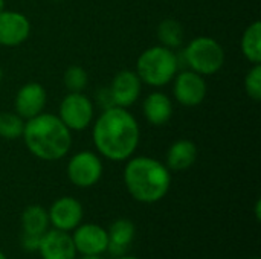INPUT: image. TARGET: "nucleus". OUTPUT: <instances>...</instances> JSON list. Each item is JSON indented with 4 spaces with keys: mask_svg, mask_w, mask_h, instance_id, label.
I'll return each instance as SVG.
<instances>
[{
    "mask_svg": "<svg viewBox=\"0 0 261 259\" xmlns=\"http://www.w3.org/2000/svg\"><path fill=\"white\" fill-rule=\"evenodd\" d=\"M93 145L104 159L112 162L128 160L141 139V130L136 118L122 107H109L102 110L92 130Z\"/></svg>",
    "mask_w": 261,
    "mask_h": 259,
    "instance_id": "1",
    "label": "nucleus"
},
{
    "mask_svg": "<svg viewBox=\"0 0 261 259\" xmlns=\"http://www.w3.org/2000/svg\"><path fill=\"white\" fill-rule=\"evenodd\" d=\"M21 139L28 151L44 162L63 159L72 147V131L58 116L44 111L24 121Z\"/></svg>",
    "mask_w": 261,
    "mask_h": 259,
    "instance_id": "2",
    "label": "nucleus"
},
{
    "mask_svg": "<svg viewBox=\"0 0 261 259\" xmlns=\"http://www.w3.org/2000/svg\"><path fill=\"white\" fill-rule=\"evenodd\" d=\"M124 185L136 202L144 205L158 203L170 191L171 171L158 159L130 157L124 168Z\"/></svg>",
    "mask_w": 261,
    "mask_h": 259,
    "instance_id": "3",
    "label": "nucleus"
},
{
    "mask_svg": "<svg viewBox=\"0 0 261 259\" xmlns=\"http://www.w3.org/2000/svg\"><path fill=\"white\" fill-rule=\"evenodd\" d=\"M179 63L174 50L165 46H151L145 49L136 61V73L142 84L164 87L177 75Z\"/></svg>",
    "mask_w": 261,
    "mask_h": 259,
    "instance_id": "4",
    "label": "nucleus"
},
{
    "mask_svg": "<svg viewBox=\"0 0 261 259\" xmlns=\"http://www.w3.org/2000/svg\"><path fill=\"white\" fill-rule=\"evenodd\" d=\"M184 53L190 70L202 76H210L220 72L226 60L223 46L211 37L193 38Z\"/></svg>",
    "mask_w": 261,
    "mask_h": 259,
    "instance_id": "5",
    "label": "nucleus"
},
{
    "mask_svg": "<svg viewBox=\"0 0 261 259\" xmlns=\"http://www.w3.org/2000/svg\"><path fill=\"white\" fill-rule=\"evenodd\" d=\"M93 102L83 92H69L58 107V118L70 131H83L93 121Z\"/></svg>",
    "mask_w": 261,
    "mask_h": 259,
    "instance_id": "6",
    "label": "nucleus"
},
{
    "mask_svg": "<svg viewBox=\"0 0 261 259\" xmlns=\"http://www.w3.org/2000/svg\"><path fill=\"white\" fill-rule=\"evenodd\" d=\"M104 172L101 157L93 151H80L67 163V177L76 188L95 186Z\"/></svg>",
    "mask_w": 261,
    "mask_h": 259,
    "instance_id": "7",
    "label": "nucleus"
},
{
    "mask_svg": "<svg viewBox=\"0 0 261 259\" xmlns=\"http://www.w3.org/2000/svg\"><path fill=\"white\" fill-rule=\"evenodd\" d=\"M206 81L205 76L193 72L184 70L177 73L173 79V95L174 99L184 107H197L206 98Z\"/></svg>",
    "mask_w": 261,
    "mask_h": 259,
    "instance_id": "8",
    "label": "nucleus"
},
{
    "mask_svg": "<svg viewBox=\"0 0 261 259\" xmlns=\"http://www.w3.org/2000/svg\"><path fill=\"white\" fill-rule=\"evenodd\" d=\"M47 215L49 223L54 229L72 232L83 223L84 209L80 200H76L75 197H60L50 205Z\"/></svg>",
    "mask_w": 261,
    "mask_h": 259,
    "instance_id": "9",
    "label": "nucleus"
},
{
    "mask_svg": "<svg viewBox=\"0 0 261 259\" xmlns=\"http://www.w3.org/2000/svg\"><path fill=\"white\" fill-rule=\"evenodd\" d=\"M107 89L115 107L128 108L133 104H136V101L139 99L142 92V81L139 79L135 70L125 69L113 76Z\"/></svg>",
    "mask_w": 261,
    "mask_h": 259,
    "instance_id": "10",
    "label": "nucleus"
},
{
    "mask_svg": "<svg viewBox=\"0 0 261 259\" xmlns=\"http://www.w3.org/2000/svg\"><path fill=\"white\" fill-rule=\"evenodd\" d=\"M72 235L73 246L76 249V253L81 256L84 255H102L107 252L109 246V235L104 227L95 223H86L75 227Z\"/></svg>",
    "mask_w": 261,
    "mask_h": 259,
    "instance_id": "11",
    "label": "nucleus"
},
{
    "mask_svg": "<svg viewBox=\"0 0 261 259\" xmlns=\"http://www.w3.org/2000/svg\"><path fill=\"white\" fill-rule=\"evenodd\" d=\"M29 35L31 21L24 14L8 9L0 12V46H20L29 38Z\"/></svg>",
    "mask_w": 261,
    "mask_h": 259,
    "instance_id": "12",
    "label": "nucleus"
},
{
    "mask_svg": "<svg viewBox=\"0 0 261 259\" xmlns=\"http://www.w3.org/2000/svg\"><path fill=\"white\" fill-rule=\"evenodd\" d=\"M47 102V93L40 82H26L23 84L15 98H14V108L18 116L23 119H31L40 113H43Z\"/></svg>",
    "mask_w": 261,
    "mask_h": 259,
    "instance_id": "13",
    "label": "nucleus"
},
{
    "mask_svg": "<svg viewBox=\"0 0 261 259\" xmlns=\"http://www.w3.org/2000/svg\"><path fill=\"white\" fill-rule=\"evenodd\" d=\"M38 253L41 259H76V249L69 232L47 229L40 241Z\"/></svg>",
    "mask_w": 261,
    "mask_h": 259,
    "instance_id": "14",
    "label": "nucleus"
},
{
    "mask_svg": "<svg viewBox=\"0 0 261 259\" xmlns=\"http://www.w3.org/2000/svg\"><path fill=\"white\" fill-rule=\"evenodd\" d=\"M173 101L162 92H151L142 102L145 121L153 127H164L173 118Z\"/></svg>",
    "mask_w": 261,
    "mask_h": 259,
    "instance_id": "15",
    "label": "nucleus"
},
{
    "mask_svg": "<svg viewBox=\"0 0 261 259\" xmlns=\"http://www.w3.org/2000/svg\"><path fill=\"white\" fill-rule=\"evenodd\" d=\"M197 156H199V150L193 140L179 139L170 145L165 157V166L170 171H176V172L187 171L196 163Z\"/></svg>",
    "mask_w": 261,
    "mask_h": 259,
    "instance_id": "16",
    "label": "nucleus"
},
{
    "mask_svg": "<svg viewBox=\"0 0 261 259\" xmlns=\"http://www.w3.org/2000/svg\"><path fill=\"white\" fill-rule=\"evenodd\" d=\"M107 235H109L107 252H110L113 256H121L125 255L127 250L130 249L136 235V227L130 220L119 218L112 223L110 229L107 231Z\"/></svg>",
    "mask_w": 261,
    "mask_h": 259,
    "instance_id": "17",
    "label": "nucleus"
},
{
    "mask_svg": "<svg viewBox=\"0 0 261 259\" xmlns=\"http://www.w3.org/2000/svg\"><path fill=\"white\" fill-rule=\"evenodd\" d=\"M49 215L40 205H31L21 212V227L23 234L41 237L49 229Z\"/></svg>",
    "mask_w": 261,
    "mask_h": 259,
    "instance_id": "18",
    "label": "nucleus"
},
{
    "mask_svg": "<svg viewBox=\"0 0 261 259\" xmlns=\"http://www.w3.org/2000/svg\"><path fill=\"white\" fill-rule=\"evenodd\" d=\"M242 53L251 64H261V21H252L242 35Z\"/></svg>",
    "mask_w": 261,
    "mask_h": 259,
    "instance_id": "19",
    "label": "nucleus"
},
{
    "mask_svg": "<svg viewBox=\"0 0 261 259\" xmlns=\"http://www.w3.org/2000/svg\"><path fill=\"white\" fill-rule=\"evenodd\" d=\"M158 40L161 46H165L171 50L180 47L185 40V31L180 21L174 18H165L158 24Z\"/></svg>",
    "mask_w": 261,
    "mask_h": 259,
    "instance_id": "20",
    "label": "nucleus"
},
{
    "mask_svg": "<svg viewBox=\"0 0 261 259\" xmlns=\"http://www.w3.org/2000/svg\"><path fill=\"white\" fill-rule=\"evenodd\" d=\"M24 130V119L12 111L0 113V137L5 140L20 139Z\"/></svg>",
    "mask_w": 261,
    "mask_h": 259,
    "instance_id": "21",
    "label": "nucleus"
},
{
    "mask_svg": "<svg viewBox=\"0 0 261 259\" xmlns=\"http://www.w3.org/2000/svg\"><path fill=\"white\" fill-rule=\"evenodd\" d=\"M63 82L69 92H84L89 84V75L81 66H70L63 75Z\"/></svg>",
    "mask_w": 261,
    "mask_h": 259,
    "instance_id": "22",
    "label": "nucleus"
},
{
    "mask_svg": "<svg viewBox=\"0 0 261 259\" xmlns=\"http://www.w3.org/2000/svg\"><path fill=\"white\" fill-rule=\"evenodd\" d=\"M245 92L246 95L255 101H261V64H252V67L248 70L245 76Z\"/></svg>",
    "mask_w": 261,
    "mask_h": 259,
    "instance_id": "23",
    "label": "nucleus"
},
{
    "mask_svg": "<svg viewBox=\"0 0 261 259\" xmlns=\"http://www.w3.org/2000/svg\"><path fill=\"white\" fill-rule=\"evenodd\" d=\"M41 237H43V235H41ZM41 237L23 234V237H21V247H23V250L31 252V253H32V252H38Z\"/></svg>",
    "mask_w": 261,
    "mask_h": 259,
    "instance_id": "24",
    "label": "nucleus"
},
{
    "mask_svg": "<svg viewBox=\"0 0 261 259\" xmlns=\"http://www.w3.org/2000/svg\"><path fill=\"white\" fill-rule=\"evenodd\" d=\"M255 218H257V221H260L261 220V200L260 198L255 202Z\"/></svg>",
    "mask_w": 261,
    "mask_h": 259,
    "instance_id": "25",
    "label": "nucleus"
},
{
    "mask_svg": "<svg viewBox=\"0 0 261 259\" xmlns=\"http://www.w3.org/2000/svg\"><path fill=\"white\" fill-rule=\"evenodd\" d=\"M113 259H139V258H138V256H132V255H127V253H125V255H121V256H115Z\"/></svg>",
    "mask_w": 261,
    "mask_h": 259,
    "instance_id": "26",
    "label": "nucleus"
},
{
    "mask_svg": "<svg viewBox=\"0 0 261 259\" xmlns=\"http://www.w3.org/2000/svg\"><path fill=\"white\" fill-rule=\"evenodd\" d=\"M81 259H102L101 255H84Z\"/></svg>",
    "mask_w": 261,
    "mask_h": 259,
    "instance_id": "27",
    "label": "nucleus"
},
{
    "mask_svg": "<svg viewBox=\"0 0 261 259\" xmlns=\"http://www.w3.org/2000/svg\"><path fill=\"white\" fill-rule=\"evenodd\" d=\"M6 9V2L5 0H0V12H3Z\"/></svg>",
    "mask_w": 261,
    "mask_h": 259,
    "instance_id": "28",
    "label": "nucleus"
},
{
    "mask_svg": "<svg viewBox=\"0 0 261 259\" xmlns=\"http://www.w3.org/2000/svg\"><path fill=\"white\" fill-rule=\"evenodd\" d=\"M2 81H3V69L0 66V84H2Z\"/></svg>",
    "mask_w": 261,
    "mask_h": 259,
    "instance_id": "29",
    "label": "nucleus"
},
{
    "mask_svg": "<svg viewBox=\"0 0 261 259\" xmlns=\"http://www.w3.org/2000/svg\"><path fill=\"white\" fill-rule=\"evenodd\" d=\"M0 259H8V258H6V255H5V253H3L2 250H0Z\"/></svg>",
    "mask_w": 261,
    "mask_h": 259,
    "instance_id": "30",
    "label": "nucleus"
},
{
    "mask_svg": "<svg viewBox=\"0 0 261 259\" xmlns=\"http://www.w3.org/2000/svg\"><path fill=\"white\" fill-rule=\"evenodd\" d=\"M52 2H63V0H52Z\"/></svg>",
    "mask_w": 261,
    "mask_h": 259,
    "instance_id": "31",
    "label": "nucleus"
},
{
    "mask_svg": "<svg viewBox=\"0 0 261 259\" xmlns=\"http://www.w3.org/2000/svg\"><path fill=\"white\" fill-rule=\"evenodd\" d=\"M252 259H261V258H258V256H257V258H252Z\"/></svg>",
    "mask_w": 261,
    "mask_h": 259,
    "instance_id": "32",
    "label": "nucleus"
}]
</instances>
